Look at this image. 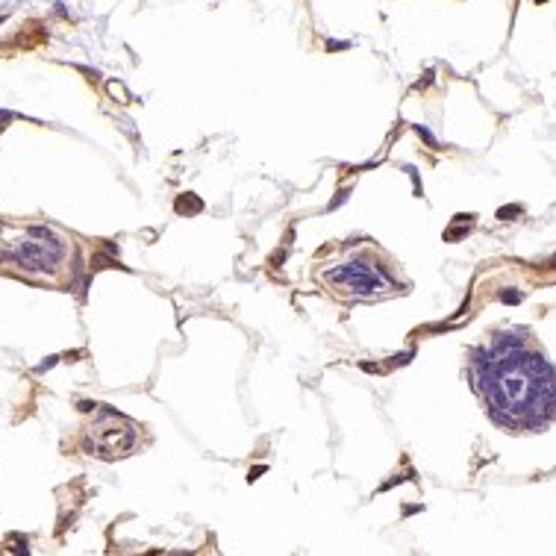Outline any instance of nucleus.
Masks as SVG:
<instances>
[{"label":"nucleus","mask_w":556,"mask_h":556,"mask_svg":"<svg viewBox=\"0 0 556 556\" xmlns=\"http://www.w3.org/2000/svg\"><path fill=\"white\" fill-rule=\"evenodd\" d=\"M471 377L492 421L532 433L556 418V368L524 336L500 332L471 353Z\"/></svg>","instance_id":"1"},{"label":"nucleus","mask_w":556,"mask_h":556,"mask_svg":"<svg viewBox=\"0 0 556 556\" xmlns=\"http://www.w3.org/2000/svg\"><path fill=\"white\" fill-rule=\"evenodd\" d=\"M136 444V427L124 415L112 409H100L97 421L85 433V450L100 459H118L127 456V450Z\"/></svg>","instance_id":"2"},{"label":"nucleus","mask_w":556,"mask_h":556,"mask_svg":"<svg viewBox=\"0 0 556 556\" xmlns=\"http://www.w3.org/2000/svg\"><path fill=\"white\" fill-rule=\"evenodd\" d=\"M327 277H330L332 283H342L344 288L356 292V295H374V292L389 288V280L377 268L365 265V262H344L342 268L330 271Z\"/></svg>","instance_id":"3"},{"label":"nucleus","mask_w":556,"mask_h":556,"mask_svg":"<svg viewBox=\"0 0 556 556\" xmlns=\"http://www.w3.org/2000/svg\"><path fill=\"white\" fill-rule=\"evenodd\" d=\"M0 21H3V15H0Z\"/></svg>","instance_id":"4"}]
</instances>
